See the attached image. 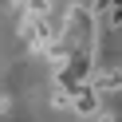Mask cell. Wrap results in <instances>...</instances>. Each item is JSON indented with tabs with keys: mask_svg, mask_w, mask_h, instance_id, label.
<instances>
[{
	"mask_svg": "<svg viewBox=\"0 0 122 122\" xmlns=\"http://www.w3.org/2000/svg\"><path fill=\"white\" fill-rule=\"evenodd\" d=\"M87 83L95 91H102V95H110V91H122V67L118 63H98L95 71L87 75Z\"/></svg>",
	"mask_w": 122,
	"mask_h": 122,
	"instance_id": "6da1fadb",
	"label": "cell"
},
{
	"mask_svg": "<svg viewBox=\"0 0 122 122\" xmlns=\"http://www.w3.org/2000/svg\"><path fill=\"white\" fill-rule=\"evenodd\" d=\"M98 102H102V91H95L91 83H83L71 95V110L79 114V118H98Z\"/></svg>",
	"mask_w": 122,
	"mask_h": 122,
	"instance_id": "7a4b0ae2",
	"label": "cell"
},
{
	"mask_svg": "<svg viewBox=\"0 0 122 122\" xmlns=\"http://www.w3.org/2000/svg\"><path fill=\"white\" fill-rule=\"evenodd\" d=\"M122 28V0H110V12L102 20V32H118Z\"/></svg>",
	"mask_w": 122,
	"mask_h": 122,
	"instance_id": "3957f363",
	"label": "cell"
},
{
	"mask_svg": "<svg viewBox=\"0 0 122 122\" xmlns=\"http://www.w3.org/2000/svg\"><path fill=\"white\" fill-rule=\"evenodd\" d=\"M51 106H55V110H71V91L55 87V91H51Z\"/></svg>",
	"mask_w": 122,
	"mask_h": 122,
	"instance_id": "277c9868",
	"label": "cell"
},
{
	"mask_svg": "<svg viewBox=\"0 0 122 122\" xmlns=\"http://www.w3.org/2000/svg\"><path fill=\"white\" fill-rule=\"evenodd\" d=\"M87 12L98 20V24H102V20H106V12H110V0H91V4H87Z\"/></svg>",
	"mask_w": 122,
	"mask_h": 122,
	"instance_id": "5b68a950",
	"label": "cell"
},
{
	"mask_svg": "<svg viewBox=\"0 0 122 122\" xmlns=\"http://www.w3.org/2000/svg\"><path fill=\"white\" fill-rule=\"evenodd\" d=\"M98 122H114V114L110 110H98Z\"/></svg>",
	"mask_w": 122,
	"mask_h": 122,
	"instance_id": "8992f818",
	"label": "cell"
}]
</instances>
